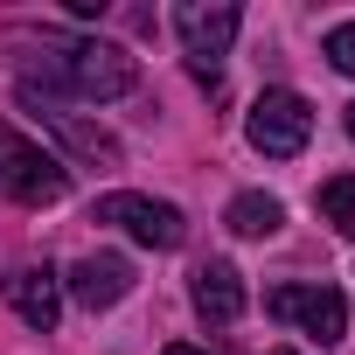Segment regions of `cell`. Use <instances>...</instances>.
Here are the masks:
<instances>
[{"mask_svg":"<svg viewBox=\"0 0 355 355\" xmlns=\"http://www.w3.org/2000/svg\"><path fill=\"white\" fill-rule=\"evenodd\" d=\"M160 355H209V348H196V341H167Z\"/></svg>","mask_w":355,"mask_h":355,"instance_id":"5bb4252c","label":"cell"},{"mask_svg":"<svg viewBox=\"0 0 355 355\" xmlns=\"http://www.w3.org/2000/svg\"><path fill=\"white\" fill-rule=\"evenodd\" d=\"M42 77L49 91L63 84L70 98H125L139 84V63L119 49V42H98V35H42Z\"/></svg>","mask_w":355,"mask_h":355,"instance_id":"6da1fadb","label":"cell"},{"mask_svg":"<svg viewBox=\"0 0 355 355\" xmlns=\"http://www.w3.org/2000/svg\"><path fill=\"white\" fill-rule=\"evenodd\" d=\"M341 132H348V139H355V105H341Z\"/></svg>","mask_w":355,"mask_h":355,"instance_id":"9a60e30c","label":"cell"},{"mask_svg":"<svg viewBox=\"0 0 355 355\" xmlns=\"http://www.w3.org/2000/svg\"><path fill=\"white\" fill-rule=\"evenodd\" d=\"M0 293H8V306H15L35 334H49V327L63 320V279H56L49 265H15L8 279H0Z\"/></svg>","mask_w":355,"mask_h":355,"instance_id":"ba28073f","label":"cell"},{"mask_svg":"<svg viewBox=\"0 0 355 355\" xmlns=\"http://www.w3.org/2000/svg\"><path fill=\"white\" fill-rule=\"evenodd\" d=\"M223 223H230L237 237H279V223H286V202H279V196H265V189H244V196H230Z\"/></svg>","mask_w":355,"mask_h":355,"instance_id":"30bf717a","label":"cell"},{"mask_svg":"<svg viewBox=\"0 0 355 355\" xmlns=\"http://www.w3.org/2000/svg\"><path fill=\"white\" fill-rule=\"evenodd\" d=\"M98 223H119L132 244H146V251H174L189 237V223H182V209L174 202H153V196H132V189H119V196H98V209H91Z\"/></svg>","mask_w":355,"mask_h":355,"instance_id":"277c9868","label":"cell"},{"mask_svg":"<svg viewBox=\"0 0 355 355\" xmlns=\"http://www.w3.org/2000/svg\"><path fill=\"white\" fill-rule=\"evenodd\" d=\"M42 119H49V125H56V132H63V139H70L84 160H105V167H119V139H112L105 125H84L77 112H42Z\"/></svg>","mask_w":355,"mask_h":355,"instance_id":"8fae6325","label":"cell"},{"mask_svg":"<svg viewBox=\"0 0 355 355\" xmlns=\"http://www.w3.org/2000/svg\"><path fill=\"white\" fill-rule=\"evenodd\" d=\"M265 306H272V320L300 327V334H306V341H320V348L348 334V300H341L334 286H279Z\"/></svg>","mask_w":355,"mask_h":355,"instance_id":"5b68a950","label":"cell"},{"mask_svg":"<svg viewBox=\"0 0 355 355\" xmlns=\"http://www.w3.org/2000/svg\"><path fill=\"white\" fill-rule=\"evenodd\" d=\"M0 196H15V202H28V209L63 202V196H70V167H63L49 146H35L28 132L0 125Z\"/></svg>","mask_w":355,"mask_h":355,"instance_id":"7a4b0ae2","label":"cell"},{"mask_svg":"<svg viewBox=\"0 0 355 355\" xmlns=\"http://www.w3.org/2000/svg\"><path fill=\"white\" fill-rule=\"evenodd\" d=\"M320 216H327L341 237H355V174H334V182H320Z\"/></svg>","mask_w":355,"mask_h":355,"instance_id":"7c38bea8","label":"cell"},{"mask_svg":"<svg viewBox=\"0 0 355 355\" xmlns=\"http://www.w3.org/2000/svg\"><path fill=\"white\" fill-rule=\"evenodd\" d=\"M327 63H334L341 77H355V21H334V28H327Z\"/></svg>","mask_w":355,"mask_h":355,"instance_id":"4fadbf2b","label":"cell"},{"mask_svg":"<svg viewBox=\"0 0 355 355\" xmlns=\"http://www.w3.org/2000/svg\"><path fill=\"white\" fill-rule=\"evenodd\" d=\"M63 293H70L77 306L105 313V306H119V300L132 293V265H125L119 251H91V258H77V265L63 272Z\"/></svg>","mask_w":355,"mask_h":355,"instance_id":"52a82bcc","label":"cell"},{"mask_svg":"<svg viewBox=\"0 0 355 355\" xmlns=\"http://www.w3.org/2000/svg\"><path fill=\"white\" fill-rule=\"evenodd\" d=\"M279 355H286V348H279Z\"/></svg>","mask_w":355,"mask_h":355,"instance_id":"2e32d148","label":"cell"},{"mask_svg":"<svg viewBox=\"0 0 355 355\" xmlns=\"http://www.w3.org/2000/svg\"><path fill=\"white\" fill-rule=\"evenodd\" d=\"M189 293H196V313H202L209 327H230V320L244 313V272H237L230 258H202Z\"/></svg>","mask_w":355,"mask_h":355,"instance_id":"9c48e42d","label":"cell"},{"mask_svg":"<svg viewBox=\"0 0 355 355\" xmlns=\"http://www.w3.org/2000/svg\"><path fill=\"white\" fill-rule=\"evenodd\" d=\"M244 132H251V146H258L265 160H293V153L313 139V105H306L300 91H258Z\"/></svg>","mask_w":355,"mask_h":355,"instance_id":"3957f363","label":"cell"},{"mask_svg":"<svg viewBox=\"0 0 355 355\" xmlns=\"http://www.w3.org/2000/svg\"><path fill=\"white\" fill-rule=\"evenodd\" d=\"M237 28H244V8H237V0H182V8H174V35L189 42L196 63L223 56V49L237 42Z\"/></svg>","mask_w":355,"mask_h":355,"instance_id":"8992f818","label":"cell"}]
</instances>
